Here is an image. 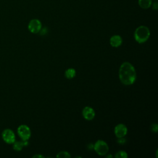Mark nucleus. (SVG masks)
<instances>
[{
  "instance_id": "nucleus-16",
  "label": "nucleus",
  "mask_w": 158,
  "mask_h": 158,
  "mask_svg": "<svg viewBox=\"0 0 158 158\" xmlns=\"http://www.w3.org/2000/svg\"><path fill=\"white\" fill-rule=\"evenodd\" d=\"M151 7H152V9L153 10H157L158 9V2H157V1H155L154 2H152V4H151Z\"/></svg>"
},
{
  "instance_id": "nucleus-18",
  "label": "nucleus",
  "mask_w": 158,
  "mask_h": 158,
  "mask_svg": "<svg viewBox=\"0 0 158 158\" xmlns=\"http://www.w3.org/2000/svg\"><path fill=\"white\" fill-rule=\"evenodd\" d=\"M47 32H48V30H47V28H46V27H44V28H41V29L40 31H39V33H40V34H41V35H46V34L47 33Z\"/></svg>"
},
{
  "instance_id": "nucleus-12",
  "label": "nucleus",
  "mask_w": 158,
  "mask_h": 158,
  "mask_svg": "<svg viewBox=\"0 0 158 158\" xmlns=\"http://www.w3.org/2000/svg\"><path fill=\"white\" fill-rule=\"evenodd\" d=\"M12 144H13V149L15 151H20L23 149V147L24 146L22 140L15 141V142Z\"/></svg>"
},
{
  "instance_id": "nucleus-2",
  "label": "nucleus",
  "mask_w": 158,
  "mask_h": 158,
  "mask_svg": "<svg viewBox=\"0 0 158 158\" xmlns=\"http://www.w3.org/2000/svg\"><path fill=\"white\" fill-rule=\"evenodd\" d=\"M150 36V30L146 26L141 25L136 28L134 33V38L139 43L146 42Z\"/></svg>"
},
{
  "instance_id": "nucleus-3",
  "label": "nucleus",
  "mask_w": 158,
  "mask_h": 158,
  "mask_svg": "<svg viewBox=\"0 0 158 158\" xmlns=\"http://www.w3.org/2000/svg\"><path fill=\"white\" fill-rule=\"evenodd\" d=\"M93 149L96 153L100 156H104L109 151L107 144L103 140H98L94 144Z\"/></svg>"
},
{
  "instance_id": "nucleus-21",
  "label": "nucleus",
  "mask_w": 158,
  "mask_h": 158,
  "mask_svg": "<svg viewBox=\"0 0 158 158\" xmlns=\"http://www.w3.org/2000/svg\"><path fill=\"white\" fill-rule=\"evenodd\" d=\"M155 1H157V0H155Z\"/></svg>"
},
{
  "instance_id": "nucleus-6",
  "label": "nucleus",
  "mask_w": 158,
  "mask_h": 158,
  "mask_svg": "<svg viewBox=\"0 0 158 158\" xmlns=\"http://www.w3.org/2000/svg\"><path fill=\"white\" fill-rule=\"evenodd\" d=\"M42 28V24L40 20L33 19L31 20L28 25V30L32 33H38Z\"/></svg>"
},
{
  "instance_id": "nucleus-9",
  "label": "nucleus",
  "mask_w": 158,
  "mask_h": 158,
  "mask_svg": "<svg viewBox=\"0 0 158 158\" xmlns=\"http://www.w3.org/2000/svg\"><path fill=\"white\" fill-rule=\"evenodd\" d=\"M122 38L119 35H114L110 39V44L112 46L117 48L122 44Z\"/></svg>"
},
{
  "instance_id": "nucleus-11",
  "label": "nucleus",
  "mask_w": 158,
  "mask_h": 158,
  "mask_svg": "<svg viewBox=\"0 0 158 158\" xmlns=\"http://www.w3.org/2000/svg\"><path fill=\"white\" fill-rule=\"evenodd\" d=\"M76 75V71L73 68H69L65 72V76L68 79H72L75 77Z\"/></svg>"
},
{
  "instance_id": "nucleus-20",
  "label": "nucleus",
  "mask_w": 158,
  "mask_h": 158,
  "mask_svg": "<svg viewBox=\"0 0 158 158\" xmlns=\"http://www.w3.org/2000/svg\"><path fill=\"white\" fill-rule=\"evenodd\" d=\"M106 157H112V155H107L106 156Z\"/></svg>"
},
{
  "instance_id": "nucleus-17",
  "label": "nucleus",
  "mask_w": 158,
  "mask_h": 158,
  "mask_svg": "<svg viewBox=\"0 0 158 158\" xmlns=\"http://www.w3.org/2000/svg\"><path fill=\"white\" fill-rule=\"evenodd\" d=\"M117 142L120 144H124L126 143V139L124 137H121V138H118Z\"/></svg>"
},
{
  "instance_id": "nucleus-1",
  "label": "nucleus",
  "mask_w": 158,
  "mask_h": 158,
  "mask_svg": "<svg viewBox=\"0 0 158 158\" xmlns=\"http://www.w3.org/2000/svg\"><path fill=\"white\" fill-rule=\"evenodd\" d=\"M118 76L120 81L125 85H130L135 83L136 78V73L133 65L128 62L122 64L118 70Z\"/></svg>"
},
{
  "instance_id": "nucleus-19",
  "label": "nucleus",
  "mask_w": 158,
  "mask_h": 158,
  "mask_svg": "<svg viewBox=\"0 0 158 158\" xmlns=\"http://www.w3.org/2000/svg\"><path fill=\"white\" fill-rule=\"evenodd\" d=\"M33 158H36V157H44L43 156H41V155H39V154H36V155H34L33 156Z\"/></svg>"
},
{
  "instance_id": "nucleus-15",
  "label": "nucleus",
  "mask_w": 158,
  "mask_h": 158,
  "mask_svg": "<svg viewBox=\"0 0 158 158\" xmlns=\"http://www.w3.org/2000/svg\"><path fill=\"white\" fill-rule=\"evenodd\" d=\"M151 130L152 131L157 132L158 130V125L157 123H152L151 125Z\"/></svg>"
},
{
  "instance_id": "nucleus-5",
  "label": "nucleus",
  "mask_w": 158,
  "mask_h": 158,
  "mask_svg": "<svg viewBox=\"0 0 158 158\" xmlns=\"http://www.w3.org/2000/svg\"><path fill=\"white\" fill-rule=\"evenodd\" d=\"M17 132L22 140H28L31 136V130L26 125H20L19 126Z\"/></svg>"
},
{
  "instance_id": "nucleus-7",
  "label": "nucleus",
  "mask_w": 158,
  "mask_h": 158,
  "mask_svg": "<svg viewBox=\"0 0 158 158\" xmlns=\"http://www.w3.org/2000/svg\"><path fill=\"white\" fill-rule=\"evenodd\" d=\"M114 133L117 138L124 137L127 133V128L122 123L118 124L114 128Z\"/></svg>"
},
{
  "instance_id": "nucleus-4",
  "label": "nucleus",
  "mask_w": 158,
  "mask_h": 158,
  "mask_svg": "<svg viewBox=\"0 0 158 158\" xmlns=\"http://www.w3.org/2000/svg\"><path fill=\"white\" fill-rule=\"evenodd\" d=\"M1 137L3 141L8 144H12L15 141V133L10 128L4 129L1 133Z\"/></svg>"
},
{
  "instance_id": "nucleus-14",
  "label": "nucleus",
  "mask_w": 158,
  "mask_h": 158,
  "mask_svg": "<svg viewBox=\"0 0 158 158\" xmlns=\"http://www.w3.org/2000/svg\"><path fill=\"white\" fill-rule=\"evenodd\" d=\"M128 157V155L127 152L124 151H119L117 152H116L115 155V157L116 158H127Z\"/></svg>"
},
{
  "instance_id": "nucleus-10",
  "label": "nucleus",
  "mask_w": 158,
  "mask_h": 158,
  "mask_svg": "<svg viewBox=\"0 0 158 158\" xmlns=\"http://www.w3.org/2000/svg\"><path fill=\"white\" fill-rule=\"evenodd\" d=\"M152 2V0H138V4L142 9H147L151 7Z\"/></svg>"
},
{
  "instance_id": "nucleus-13",
  "label": "nucleus",
  "mask_w": 158,
  "mask_h": 158,
  "mask_svg": "<svg viewBox=\"0 0 158 158\" xmlns=\"http://www.w3.org/2000/svg\"><path fill=\"white\" fill-rule=\"evenodd\" d=\"M58 158H69L70 157V154L67 152V151H61V152H59L57 156H56Z\"/></svg>"
},
{
  "instance_id": "nucleus-8",
  "label": "nucleus",
  "mask_w": 158,
  "mask_h": 158,
  "mask_svg": "<svg viewBox=\"0 0 158 158\" xmlns=\"http://www.w3.org/2000/svg\"><path fill=\"white\" fill-rule=\"evenodd\" d=\"M82 115L86 120H91L95 117V112L92 107L86 106L83 108L82 111Z\"/></svg>"
}]
</instances>
